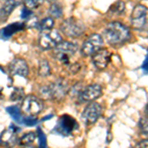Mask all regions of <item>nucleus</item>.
Segmentation results:
<instances>
[{
	"label": "nucleus",
	"instance_id": "f257e3e1",
	"mask_svg": "<svg viewBox=\"0 0 148 148\" xmlns=\"http://www.w3.org/2000/svg\"><path fill=\"white\" fill-rule=\"evenodd\" d=\"M68 82L63 78H58L51 85L44 86L40 89V99L49 100V101H61L65 98L69 92Z\"/></svg>",
	"mask_w": 148,
	"mask_h": 148
},
{
	"label": "nucleus",
	"instance_id": "f03ea898",
	"mask_svg": "<svg viewBox=\"0 0 148 148\" xmlns=\"http://www.w3.org/2000/svg\"><path fill=\"white\" fill-rule=\"evenodd\" d=\"M104 38L111 45H121L130 39V29L121 22L110 23L104 30Z\"/></svg>",
	"mask_w": 148,
	"mask_h": 148
},
{
	"label": "nucleus",
	"instance_id": "7ed1b4c3",
	"mask_svg": "<svg viewBox=\"0 0 148 148\" xmlns=\"http://www.w3.org/2000/svg\"><path fill=\"white\" fill-rule=\"evenodd\" d=\"M77 51L78 47L75 42L61 40L53 49V57L62 64H70Z\"/></svg>",
	"mask_w": 148,
	"mask_h": 148
},
{
	"label": "nucleus",
	"instance_id": "20e7f679",
	"mask_svg": "<svg viewBox=\"0 0 148 148\" xmlns=\"http://www.w3.org/2000/svg\"><path fill=\"white\" fill-rule=\"evenodd\" d=\"M86 27L84 23L74 17L67 18L60 24V31L68 38H78L85 33Z\"/></svg>",
	"mask_w": 148,
	"mask_h": 148
},
{
	"label": "nucleus",
	"instance_id": "39448f33",
	"mask_svg": "<svg viewBox=\"0 0 148 148\" xmlns=\"http://www.w3.org/2000/svg\"><path fill=\"white\" fill-rule=\"evenodd\" d=\"M44 110V103L42 99L34 95H28L23 99L22 111L27 116H35L40 114Z\"/></svg>",
	"mask_w": 148,
	"mask_h": 148
},
{
	"label": "nucleus",
	"instance_id": "423d86ee",
	"mask_svg": "<svg viewBox=\"0 0 148 148\" xmlns=\"http://www.w3.org/2000/svg\"><path fill=\"white\" fill-rule=\"evenodd\" d=\"M62 40V37L56 30L42 31L39 38V46L42 49H52Z\"/></svg>",
	"mask_w": 148,
	"mask_h": 148
},
{
	"label": "nucleus",
	"instance_id": "0eeeda50",
	"mask_svg": "<svg viewBox=\"0 0 148 148\" xmlns=\"http://www.w3.org/2000/svg\"><path fill=\"white\" fill-rule=\"evenodd\" d=\"M104 40L102 36L99 34H92L85 40L81 47V53L83 56H93L96 51L102 49Z\"/></svg>",
	"mask_w": 148,
	"mask_h": 148
},
{
	"label": "nucleus",
	"instance_id": "6e6552de",
	"mask_svg": "<svg viewBox=\"0 0 148 148\" xmlns=\"http://www.w3.org/2000/svg\"><path fill=\"white\" fill-rule=\"evenodd\" d=\"M102 114V106L99 103L93 102L84 109L81 114V121L85 125H91L98 121Z\"/></svg>",
	"mask_w": 148,
	"mask_h": 148
},
{
	"label": "nucleus",
	"instance_id": "1a4fd4ad",
	"mask_svg": "<svg viewBox=\"0 0 148 148\" xmlns=\"http://www.w3.org/2000/svg\"><path fill=\"white\" fill-rule=\"evenodd\" d=\"M102 93V87L99 84L88 85L78 93V101L80 103H91L101 97Z\"/></svg>",
	"mask_w": 148,
	"mask_h": 148
},
{
	"label": "nucleus",
	"instance_id": "9d476101",
	"mask_svg": "<svg viewBox=\"0 0 148 148\" xmlns=\"http://www.w3.org/2000/svg\"><path fill=\"white\" fill-rule=\"evenodd\" d=\"M77 127V123L72 116L68 114H63L58 120L56 126L54 127V132L58 133L63 136H67Z\"/></svg>",
	"mask_w": 148,
	"mask_h": 148
},
{
	"label": "nucleus",
	"instance_id": "9b49d317",
	"mask_svg": "<svg viewBox=\"0 0 148 148\" xmlns=\"http://www.w3.org/2000/svg\"><path fill=\"white\" fill-rule=\"evenodd\" d=\"M147 7L141 5V4H138L133 8L130 17L132 28H134L135 30H140V29L144 28L147 20Z\"/></svg>",
	"mask_w": 148,
	"mask_h": 148
},
{
	"label": "nucleus",
	"instance_id": "f8f14e48",
	"mask_svg": "<svg viewBox=\"0 0 148 148\" xmlns=\"http://www.w3.org/2000/svg\"><path fill=\"white\" fill-rule=\"evenodd\" d=\"M93 64L96 66L99 70H103L108 66V64L111 61V52L107 49H100L99 51L93 54Z\"/></svg>",
	"mask_w": 148,
	"mask_h": 148
},
{
	"label": "nucleus",
	"instance_id": "ddd939ff",
	"mask_svg": "<svg viewBox=\"0 0 148 148\" xmlns=\"http://www.w3.org/2000/svg\"><path fill=\"white\" fill-rule=\"evenodd\" d=\"M11 73L14 75H18L21 77H27L29 75V66L26 62L25 59L23 58H15L11 61L10 66H9Z\"/></svg>",
	"mask_w": 148,
	"mask_h": 148
},
{
	"label": "nucleus",
	"instance_id": "4468645a",
	"mask_svg": "<svg viewBox=\"0 0 148 148\" xmlns=\"http://www.w3.org/2000/svg\"><path fill=\"white\" fill-rule=\"evenodd\" d=\"M22 0H5L0 9V19H5L14 11Z\"/></svg>",
	"mask_w": 148,
	"mask_h": 148
},
{
	"label": "nucleus",
	"instance_id": "2eb2a0df",
	"mask_svg": "<svg viewBox=\"0 0 148 148\" xmlns=\"http://www.w3.org/2000/svg\"><path fill=\"white\" fill-rule=\"evenodd\" d=\"M15 139H16V136H15V134H14V131H12L10 130H4L3 132H2L1 136H0V142L6 145L14 144L16 141Z\"/></svg>",
	"mask_w": 148,
	"mask_h": 148
},
{
	"label": "nucleus",
	"instance_id": "dca6fc26",
	"mask_svg": "<svg viewBox=\"0 0 148 148\" xmlns=\"http://www.w3.org/2000/svg\"><path fill=\"white\" fill-rule=\"evenodd\" d=\"M25 28V25L22 23H17V24H11L8 27H6L3 30V36L6 38H9L10 36H12L14 33L18 32V31H21Z\"/></svg>",
	"mask_w": 148,
	"mask_h": 148
},
{
	"label": "nucleus",
	"instance_id": "f3484780",
	"mask_svg": "<svg viewBox=\"0 0 148 148\" xmlns=\"http://www.w3.org/2000/svg\"><path fill=\"white\" fill-rule=\"evenodd\" d=\"M51 68L49 61L46 60V59L40 60L39 63V75L42 76V77H47V76L51 75Z\"/></svg>",
	"mask_w": 148,
	"mask_h": 148
},
{
	"label": "nucleus",
	"instance_id": "a211bd4d",
	"mask_svg": "<svg viewBox=\"0 0 148 148\" xmlns=\"http://www.w3.org/2000/svg\"><path fill=\"white\" fill-rule=\"evenodd\" d=\"M54 26V22H53V19L51 17H47V18H44L42 21H40L39 25H38V29L42 31H49V30H51Z\"/></svg>",
	"mask_w": 148,
	"mask_h": 148
},
{
	"label": "nucleus",
	"instance_id": "6ab92c4d",
	"mask_svg": "<svg viewBox=\"0 0 148 148\" xmlns=\"http://www.w3.org/2000/svg\"><path fill=\"white\" fill-rule=\"evenodd\" d=\"M6 111L11 114L12 119H13L14 121H16L18 123H23L24 116H22L21 111L17 108V107H9V108H7Z\"/></svg>",
	"mask_w": 148,
	"mask_h": 148
},
{
	"label": "nucleus",
	"instance_id": "aec40b11",
	"mask_svg": "<svg viewBox=\"0 0 148 148\" xmlns=\"http://www.w3.org/2000/svg\"><path fill=\"white\" fill-rule=\"evenodd\" d=\"M36 139V133L35 132H29L23 135L22 137L19 139V144L23 145V146H29L31 145Z\"/></svg>",
	"mask_w": 148,
	"mask_h": 148
},
{
	"label": "nucleus",
	"instance_id": "412c9836",
	"mask_svg": "<svg viewBox=\"0 0 148 148\" xmlns=\"http://www.w3.org/2000/svg\"><path fill=\"white\" fill-rule=\"evenodd\" d=\"M49 15L51 16L52 18H60L63 14V11H62V7H61L59 4H56V3H53L51 4V6L49 7Z\"/></svg>",
	"mask_w": 148,
	"mask_h": 148
},
{
	"label": "nucleus",
	"instance_id": "4be33fe9",
	"mask_svg": "<svg viewBox=\"0 0 148 148\" xmlns=\"http://www.w3.org/2000/svg\"><path fill=\"white\" fill-rule=\"evenodd\" d=\"M44 2H45V0H24L25 7L31 9V10L40 7L42 3H44Z\"/></svg>",
	"mask_w": 148,
	"mask_h": 148
},
{
	"label": "nucleus",
	"instance_id": "5701e85b",
	"mask_svg": "<svg viewBox=\"0 0 148 148\" xmlns=\"http://www.w3.org/2000/svg\"><path fill=\"white\" fill-rule=\"evenodd\" d=\"M24 97V90L21 89V88H18V89H15L13 91L11 95V100L12 101H18V100H22Z\"/></svg>",
	"mask_w": 148,
	"mask_h": 148
},
{
	"label": "nucleus",
	"instance_id": "b1692460",
	"mask_svg": "<svg viewBox=\"0 0 148 148\" xmlns=\"http://www.w3.org/2000/svg\"><path fill=\"white\" fill-rule=\"evenodd\" d=\"M138 125H139V128L143 134H148V119L146 118L140 119Z\"/></svg>",
	"mask_w": 148,
	"mask_h": 148
},
{
	"label": "nucleus",
	"instance_id": "393cba45",
	"mask_svg": "<svg viewBox=\"0 0 148 148\" xmlns=\"http://www.w3.org/2000/svg\"><path fill=\"white\" fill-rule=\"evenodd\" d=\"M125 2L123 1H119L118 3H116L113 7V12H114L116 14H121L125 11Z\"/></svg>",
	"mask_w": 148,
	"mask_h": 148
},
{
	"label": "nucleus",
	"instance_id": "a878e982",
	"mask_svg": "<svg viewBox=\"0 0 148 148\" xmlns=\"http://www.w3.org/2000/svg\"><path fill=\"white\" fill-rule=\"evenodd\" d=\"M37 123H38V120L35 119L34 116H24V119H23V123H25L26 125H29V126L36 125Z\"/></svg>",
	"mask_w": 148,
	"mask_h": 148
},
{
	"label": "nucleus",
	"instance_id": "bb28decb",
	"mask_svg": "<svg viewBox=\"0 0 148 148\" xmlns=\"http://www.w3.org/2000/svg\"><path fill=\"white\" fill-rule=\"evenodd\" d=\"M38 134H39V144L40 147H46L47 146V140H46V135L42 132V130L39 128L38 130Z\"/></svg>",
	"mask_w": 148,
	"mask_h": 148
},
{
	"label": "nucleus",
	"instance_id": "cd10ccee",
	"mask_svg": "<svg viewBox=\"0 0 148 148\" xmlns=\"http://www.w3.org/2000/svg\"><path fill=\"white\" fill-rule=\"evenodd\" d=\"M30 16H32V10L27 8V7H25L22 11V18L23 19H28Z\"/></svg>",
	"mask_w": 148,
	"mask_h": 148
},
{
	"label": "nucleus",
	"instance_id": "c85d7f7f",
	"mask_svg": "<svg viewBox=\"0 0 148 148\" xmlns=\"http://www.w3.org/2000/svg\"><path fill=\"white\" fill-rule=\"evenodd\" d=\"M141 68H142L143 71H145L146 73H148V54H147V56L145 57L144 61H143V63L141 65Z\"/></svg>",
	"mask_w": 148,
	"mask_h": 148
},
{
	"label": "nucleus",
	"instance_id": "c756f323",
	"mask_svg": "<svg viewBox=\"0 0 148 148\" xmlns=\"http://www.w3.org/2000/svg\"><path fill=\"white\" fill-rule=\"evenodd\" d=\"M136 147H143V148H148V139L142 140L139 143L136 144Z\"/></svg>",
	"mask_w": 148,
	"mask_h": 148
},
{
	"label": "nucleus",
	"instance_id": "7c9ffc66",
	"mask_svg": "<svg viewBox=\"0 0 148 148\" xmlns=\"http://www.w3.org/2000/svg\"><path fill=\"white\" fill-rule=\"evenodd\" d=\"M147 114H148V105H147Z\"/></svg>",
	"mask_w": 148,
	"mask_h": 148
}]
</instances>
